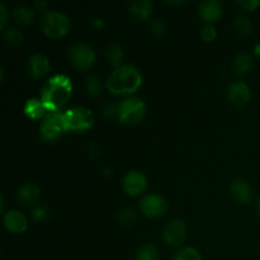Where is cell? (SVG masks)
Instances as JSON below:
<instances>
[{
    "label": "cell",
    "instance_id": "1",
    "mask_svg": "<svg viewBox=\"0 0 260 260\" xmlns=\"http://www.w3.org/2000/svg\"><path fill=\"white\" fill-rule=\"evenodd\" d=\"M73 84L66 75H55L46 81L41 90V102L50 112H57L70 99Z\"/></svg>",
    "mask_w": 260,
    "mask_h": 260
},
{
    "label": "cell",
    "instance_id": "2",
    "mask_svg": "<svg viewBox=\"0 0 260 260\" xmlns=\"http://www.w3.org/2000/svg\"><path fill=\"white\" fill-rule=\"evenodd\" d=\"M142 84V75L134 65H121L114 69L107 79V88L114 94H131Z\"/></svg>",
    "mask_w": 260,
    "mask_h": 260
},
{
    "label": "cell",
    "instance_id": "3",
    "mask_svg": "<svg viewBox=\"0 0 260 260\" xmlns=\"http://www.w3.org/2000/svg\"><path fill=\"white\" fill-rule=\"evenodd\" d=\"M40 24L43 33L52 38L62 37L70 30L71 27L69 17L60 10H47L43 13Z\"/></svg>",
    "mask_w": 260,
    "mask_h": 260
},
{
    "label": "cell",
    "instance_id": "4",
    "mask_svg": "<svg viewBox=\"0 0 260 260\" xmlns=\"http://www.w3.org/2000/svg\"><path fill=\"white\" fill-rule=\"evenodd\" d=\"M146 104L136 96L126 98L118 104V119L124 124H136L144 118Z\"/></svg>",
    "mask_w": 260,
    "mask_h": 260
},
{
    "label": "cell",
    "instance_id": "5",
    "mask_svg": "<svg viewBox=\"0 0 260 260\" xmlns=\"http://www.w3.org/2000/svg\"><path fill=\"white\" fill-rule=\"evenodd\" d=\"M68 131H85L94 124V116L85 107H73L63 113Z\"/></svg>",
    "mask_w": 260,
    "mask_h": 260
},
{
    "label": "cell",
    "instance_id": "6",
    "mask_svg": "<svg viewBox=\"0 0 260 260\" xmlns=\"http://www.w3.org/2000/svg\"><path fill=\"white\" fill-rule=\"evenodd\" d=\"M65 131H68V128H66V122L63 113H60V112H50L48 114H46L40 128L42 140H45V141H52V140H56L58 136H61Z\"/></svg>",
    "mask_w": 260,
    "mask_h": 260
},
{
    "label": "cell",
    "instance_id": "7",
    "mask_svg": "<svg viewBox=\"0 0 260 260\" xmlns=\"http://www.w3.org/2000/svg\"><path fill=\"white\" fill-rule=\"evenodd\" d=\"M69 57L71 63L80 70L89 69L95 62V52L89 45L83 42L74 43L69 50Z\"/></svg>",
    "mask_w": 260,
    "mask_h": 260
},
{
    "label": "cell",
    "instance_id": "8",
    "mask_svg": "<svg viewBox=\"0 0 260 260\" xmlns=\"http://www.w3.org/2000/svg\"><path fill=\"white\" fill-rule=\"evenodd\" d=\"M140 210L146 217H161L168 211V202L162 196L157 193L146 194L140 202Z\"/></svg>",
    "mask_w": 260,
    "mask_h": 260
},
{
    "label": "cell",
    "instance_id": "9",
    "mask_svg": "<svg viewBox=\"0 0 260 260\" xmlns=\"http://www.w3.org/2000/svg\"><path fill=\"white\" fill-rule=\"evenodd\" d=\"M185 236H187V226L184 221L179 218L170 220L162 230V238L165 243L172 246L180 245L185 240Z\"/></svg>",
    "mask_w": 260,
    "mask_h": 260
},
{
    "label": "cell",
    "instance_id": "10",
    "mask_svg": "<svg viewBox=\"0 0 260 260\" xmlns=\"http://www.w3.org/2000/svg\"><path fill=\"white\" fill-rule=\"evenodd\" d=\"M147 179L145 174H142L139 170H131L127 173L122 180V187L123 190L129 196H139L146 189Z\"/></svg>",
    "mask_w": 260,
    "mask_h": 260
},
{
    "label": "cell",
    "instance_id": "11",
    "mask_svg": "<svg viewBox=\"0 0 260 260\" xmlns=\"http://www.w3.org/2000/svg\"><path fill=\"white\" fill-rule=\"evenodd\" d=\"M198 14L205 22H216L222 15V4L218 0H202L198 3Z\"/></svg>",
    "mask_w": 260,
    "mask_h": 260
},
{
    "label": "cell",
    "instance_id": "12",
    "mask_svg": "<svg viewBox=\"0 0 260 260\" xmlns=\"http://www.w3.org/2000/svg\"><path fill=\"white\" fill-rule=\"evenodd\" d=\"M229 99L235 106H244L250 99V88L244 81H234L228 90Z\"/></svg>",
    "mask_w": 260,
    "mask_h": 260
},
{
    "label": "cell",
    "instance_id": "13",
    "mask_svg": "<svg viewBox=\"0 0 260 260\" xmlns=\"http://www.w3.org/2000/svg\"><path fill=\"white\" fill-rule=\"evenodd\" d=\"M4 225L10 233H24L28 228V220L19 211H8L4 216Z\"/></svg>",
    "mask_w": 260,
    "mask_h": 260
},
{
    "label": "cell",
    "instance_id": "14",
    "mask_svg": "<svg viewBox=\"0 0 260 260\" xmlns=\"http://www.w3.org/2000/svg\"><path fill=\"white\" fill-rule=\"evenodd\" d=\"M230 192L233 197L240 203H250L253 200V190L248 182L243 179H234L230 183Z\"/></svg>",
    "mask_w": 260,
    "mask_h": 260
},
{
    "label": "cell",
    "instance_id": "15",
    "mask_svg": "<svg viewBox=\"0 0 260 260\" xmlns=\"http://www.w3.org/2000/svg\"><path fill=\"white\" fill-rule=\"evenodd\" d=\"M28 71L33 78H42L50 71V61L42 53H35L28 60Z\"/></svg>",
    "mask_w": 260,
    "mask_h": 260
},
{
    "label": "cell",
    "instance_id": "16",
    "mask_svg": "<svg viewBox=\"0 0 260 260\" xmlns=\"http://www.w3.org/2000/svg\"><path fill=\"white\" fill-rule=\"evenodd\" d=\"M41 196V188L35 183H24L17 192V200L23 205H35Z\"/></svg>",
    "mask_w": 260,
    "mask_h": 260
},
{
    "label": "cell",
    "instance_id": "17",
    "mask_svg": "<svg viewBox=\"0 0 260 260\" xmlns=\"http://www.w3.org/2000/svg\"><path fill=\"white\" fill-rule=\"evenodd\" d=\"M128 9L136 19H147L152 12V3L150 0H134L128 4Z\"/></svg>",
    "mask_w": 260,
    "mask_h": 260
},
{
    "label": "cell",
    "instance_id": "18",
    "mask_svg": "<svg viewBox=\"0 0 260 260\" xmlns=\"http://www.w3.org/2000/svg\"><path fill=\"white\" fill-rule=\"evenodd\" d=\"M106 57L109 60V63L113 66L114 69L119 68L122 65V58H123V50H122L121 46L116 42H111L107 45L106 50Z\"/></svg>",
    "mask_w": 260,
    "mask_h": 260
},
{
    "label": "cell",
    "instance_id": "19",
    "mask_svg": "<svg viewBox=\"0 0 260 260\" xmlns=\"http://www.w3.org/2000/svg\"><path fill=\"white\" fill-rule=\"evenodd\" d=\"M35 10L30 9L27 5H20L13 10V18L19 25H28L35 20Z\"/></svg>",
    "mask_w": 260,
    "mask_h": 260
},
{
    "label": "cell",
    "instance_id": "20",
    "mask_svg": "<svg viewBox=\"0 0 260 260\" xmlns=\"http://www.w3.org/2000/svg\"><path fill=\"white\" fill-rule=\"evenodd\" d=\"M251 68H253V57H251L250 53L241 52L234 60V69L240 75L248 74L251 70Z\"/></svg>",
    "mask_w": 260,
    "mask_h": 260
},
{
    "label": "cell",
    "instance_id": "21",
    "mask_svg": "<svg viewBox=\"0 0 260 260\" xmlns=\"http://www.w3.org/2000/svg\"><path fill=\"white\" fill-rule=\"evenodd\" d=\"M47 111L46 107L43 106V103L38 99H29V101L25 103L24 112L25 114H28L32 118H38V117L43 116V113Z\"/></svg>",
    "mask_w": 260,
    "mask_h": 260
},
{
    "label": "cell",
    "instance_id": "22",
    "mask_svg": "<svg viewBox=\"0 0 260 260\" xmlns=\"http://www.w3.org/2000/svg\"><path fill=\"white\" fill-rule=\"evenodd\" d=\"M159 250L152 244H145L139 249L136 254V260H159Z\"/></svg>",
    "mask_w": 260,
    "mask_h": 260
},
{
    "label": "cell",
    "instance_id": "23",
    "mask_svg": "<svg viewBox=\"0 0 260 260\" xmlns=\"http://www.w3.org/2000/svg\"><path fill=\"white\" fill-rule=\"evenodd\" d=\"M234 25H235L236 30L243 36L249 35V33L251 32V29H253V22H251L250 18L246 17V15L244 14H239L238 17L235 18Z\"/></svg>",
    "mask_w": 260,
    "mask_h": 260
},
{
    "label": "cell",
    "instance_id": "24",
    "mask_svg": "<svg viewBox=\"0 0 260 260\" xmlns=\"http://www.w3.org/2000/svg\"><path fill=\"white\" fill-rule=\"evenodd\" d=\"M172 260H202V255L200 251L193 246H187L182 250L178 251Z\"/></svg>",
    "mask_w": 260,
    "mask_h": 260
},
{
    "label": "cell",
    "instance_id": "25",
    "mask_svg": "<svg viewBox=\"0 0 260 260\" xmlns=\"http://www.w3.org/2000/svg\"><path fill=\"white\" fill-rule=\"evenodd\" d=\"M85 89L88 91L89 95L96 96L102 91V84L96 76L89 75L85 80Z\"/></svg>",
    "mask_w": 260,
    "mask_h": 260
},
{
    "label": "cell",
    "instance_id": "26",
    "mask_svg": "<svg viewBox=\"0 0 260 260\" xmlns=\"http://www.w3.org/2000/svg\"><path fill=\"white\" fill-rule=\"evenodd\" d=\"M4 40L7 41L10 46H18L19 43H22L23 35L20 33V30L17 29V28H9V29L5 30Z\"/></svg>",
    "mask_w": 260,
    "mask_h": 260
},
{
    "label": "cell",
    "instance_id": "27",
    "mask_svg": "<svg viewBox=\"0 0 260 260\" xmlns=\"http://www.w3.org/2000/svg\"><path fill=\"white\" fill-rule=\"evenodd\" d=\"M137 220V213L134 208H124L118 213V221L122 225H131Z\"/></svg>",
    "mask_w": 260,
    "mask_h": 260
},
{
    "label": "cell",
    "instance_id": "28",
    "mask_svg": "<svg viewBox=\"0 0 260 260\" xmlns=\"http://www.w3.org/2000/svg\"><path fill=\"white\" fill-rule=\"evenodd\" d=\"M216 35H217V30L213 27L212 24H207L201 29V37L203 38V41L206 42H211L216 38Z\"/></svg>",
    "mask_w": 260,
    "mask_h": 260
},
{
    "label": "cell",
    "instance_id": "29",
    "mask_svg": "<svg viewBox=\"0 0 260 260\" xmlns=\"http://www.w3.org/2000/svg\"><path fill=\"white\" fill-rule=\"evenodd\" d=\"M150 29L154 35L156 36H162L167 33V25L162 20L160 19H154L151 23H150Z\"/></svg>",
    "mask_w": 260,
    "mask_h": 260
},
{
    "label": "cell",
    "instance_id": "30",
    "mask_svg": "<svg viewBox=\"0 0 260 260\" xmlns=\"http://www.w3.org/2000/svg\"><path fill=\"white\" fill-rule=\"evenodd\" d=\"M32 217L35 221H43L48 217V211L47 208L41 206V207H37L33 210L32 212Z\"/></svg>",
    "mask_w": 260,
    "mask_h": 260
},
{
    "label": "cell",
    "instance_id": "31",
    "mask_svg": "<svg viewBox=\"0 0 260 260\" xmlns=\"http://www.w3.org/2000/svg\"><path fill=\"white\" fill-rule=\"evenodd\" d=\"M238 4L246 10H254L260 5V0H239Z\"/></svg>",
    "mask_w": 260,
    "mask_h": 260
},
{
    "label": "cell",
    "instance_id": "32",
    "mask_svg": "<svg viewBox=\"0 0 260 260\" xmlns=\"http://www.w3.org/2000/svg\"><path fill=\"white\" fill-rule=\"evenodd\" d=\"M8 22V12L5 8L4 3H0V27L5 28Z\"/></svg>",
    "mask_w": 260,
    "mask_h": 260
},
{
    "label": "cell",
    "instance_id": "33",
    "mask_svg": "<svg viewBox=\"0 0 260 260\" xmlns=\"http://www.w3.org/2000/svg\"><path fill=\"white\" fill-rule=\"evenodd\" d=\"M103 113L106 117H111L113 114H118V104L117 106H112V104H107L103 108Z\"/></svg>",
    "mask_w": 260,
    "mask_h": 260
},
{
    "label": "cell",
    "instance_id": "34",
    "mask_svg": "<svg viewBox=\"0 0 260 260\" xmlns=\"http://www.w3.org/2000/svg\"><path fill=\"white\" fill-rule=\"evenodd\" d=\"M91 25H94L95 28L101 29V28L104 27V22L103 19H101V18H95V19L91 20Z\"/></svg>",
    "mask_w": 260,
    "mask_h": 260
},
{
    "label": "cell",
    "instance_id": "35",
    "mask_svg": "<svg viewBox=\"0 0 260 260\" xmlns=\"http://www.w3.org/2000/svg\"><path fill=\"white\" fill-rule=\"evenodd\" d=\"M35 5L38 8V9L43 10L46 7H47V2H43V0H41L40 2V0H37V2L35 3Z\"/></svg>",
    "mask_w": 260,
    "mask_h": 260
},
{
    "label": "cell",
    "instance_id": "36",
    "mask_svg": "<svg viewBox=\"0 0 260 260\" xmlns=\"http://www.w3.org/2000/svg\"><path fill=\"white\" fill-rule=\"evenodd\" d=\"M254 53H255L256 57L260 60V42H258L255 46H254Z\"/></svg>",
    "mask_w": 260,
    "mask_h": 260
},
{
    "label": "cell",
    "instance_id": "37",
    "mask_svg": "<svg viewBox=\"0 0 260 260\" xmlns=\"http://www.w3.org/2000/svg\"><path fill=\"white\" fill-rule=\"evenodd\" d=\"M256 208H258V213L260 216V197L258 198V202H256Z\"/></svg>",
    "mask_w": 260,
    "mask_h": 260
}]
</instances>
